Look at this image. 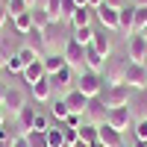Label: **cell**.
<instances>
[{
  "label": "cell",
  "mask_w": 147,
  "mask_h": 147,
  "mask_svg": "<svg viewBox=\"0 0 147 147\" xmlns=\"http://www.w3.org/2000/svg\"><path fill=\"white\" fill-rule=\"evenodd\" d=\"M27 3H30V9H32V6H35V0H27Z\"/></svg>",
  "instance_id": "cell-49"
},
{
  "label": "cell",
  "mask_w": 147,
  "mask_h": 147,
  "mask_svg": "<svg viewBox=\"0 0 147 147\" xmlns=\"http://www.w3.org/2000/svg\"><path fill=\"white\" fill-rule=\"evenodd\" d=\"M103 68H106V56H100V53H97L94 47L88 44V47H85V71L103 74Z\"/></svg>",
  "instance_id": "cell-18"
},
{
  "label": "cell",
  "mask_w": 147,
  "mask_h": 147,
  "mask_svg": "<svg viewBox=\"0 0 147 147\" xmlns=\"http://www.w3.org/2000/svg\"><path fill=\"white\" fill-rule=\"evenodd\" d=\"M106 115H109V106L100 100V97H91L88 100V109H85V118H88V124H106Z\"/></svg>",
  "instance_id": "cell-10"
},
{
  "label": "cell",
  "mask_w": 147,
  "mask_h": 147,
  "mask_svg": "<svg viewBox=\"0 0 147 147\" xmlns=\"http://www.w3.org/2000/svg\"><path fill=\"white\" fill-rule=\"evenodd\" d=\"M147 27V6H136V32Z\"/></svg>",
  "instance_id": "cell-36"
},
{
  "label": "cell",
  "mask_w": 147,
  "mask_h": 147,
  "mask_svg": "<svg viewBox=\"0 0 147 147\" xmlns=\"http://www.w3.org/2000/svg\"><path fill=\"white\" fill-rule=\"evenodd\" d=\"M35 112H38V109H35L32 103H27L18 112V118H15V124H18V136H32V124H35Z\"/></svg>",
  "instance_id": "cell-9"
},
{
  "label": "cell",
  "mask_w": 147,
  "mask_h": 147,
  "mask_svg": "<svg viewBox=\"0 0 147 147\" xmlns=\"http://www.w3.org/2000/svg\"><path fill=\"white\" fill-rule=\"evenodd\" d=\"M77 91H82L85 97H100L103 94V74H94V71H80V77H77V85H74Z\"/></svg>",
  "instance_id": "cell-1"
},
{
  "label": "cell",
  "mask_w": 147,
  "mask_h": 147,
  "mask_svg": "<svg viewBox=\"0 0 147 147\" xmlns=\"http://www.w3.org/2000/svg\"><path fill=\"white\" fill-rule=\"evenodd\" d=\"M18 56H21V62H24V65H32V62H38V59H41V56L35 53L32 47H27V44H24L21 50H18Z\"/></svg>",
  "instance_id": "cell-33"
},
{
  "label": "cell",
  "mask_w": 147,
  "mask_h": 147,
  "mask_svg": "<svg viewBox=\"0 0 147 147\" xmlns=\"http://www.w3.org/2000/svg\"><path fill=\"white\" fill-rule=\"evenodd\" d=\"M97 129H100V144H106V147H124V144H127V141H124V132L112 129L109 124H100Z\"/></svg>",
  "instance_id": "cell-14"
},
{
  "label": "cell",
  "mask_w": 147,
  "mask_h": 147,
  "mask_svg": "<svg viewBox=\"0 0 147 147\" xmlns=\"http://www.w3.org/2000/svg\"><path fill=\"white\" fill-rule=\"evenodd\" d=\"M65 103H68V112L85 115V109H88V97H85L82 91H77V88H71V91H65Z\"/></svg>",
  "instance_id": "cell-12"
},
{
  "label": "cell",
  "mask_w": 147,
  "mask_h": 147,
  "mask_svg": "<svg viewBox=\"0 0 147 147\" xmlns=\"http://www.w3.org/2000/svg\"><path fill=\"white\" fill-rule=\"evenodd\" d=\"M127 85L132 91H147V65L129 62V68H127Z\"/></svg>",
  "instance_id": "cell-7"
},
{
  "label": "cell",
  "mask_w": 147,
  "mask_h": 147,
  "mask_svg": "<svg viewBox=\"0 0 147 147\" xmlns=\"http://www.w3.org/2000/svg\"><path fill=\"white\" fill-rule=\"evenodd\" d=\"M47 129H50V121H47V115H44V112H35V124H32V132L44 136Z\"/></svg>",
  "instance_id": "cell-31"
},
{
  "label": "cell",
  "mask_w": 147,
  "mask_h": 147,
  "mask_svg": "<svg viewBox=\"0 0 147 147\" xmlns=\"http://www.w3.org/2000/svg\"><path fill=\"white\" fill-rule=\"evenodd\" d=\"M3 3H6V0H0V6H3Z\"/></svg>",
  "instance_id": "cell-52"
},
{
  "label": "cell",
  "mask_w": 147,
  "mask_h": 147,
  "mask_svg": "<svg viewBox=\"0 0 147 147\" xmlns=\"http://www.w3.org/2000/svg\"><path fill=\"white\" fill-rule=\"evenodd\" d=\"M6 88H9V85H3V82H0V106H3V97H6Z\"/></svg>",
  "instance_id": "cell-43"
},
{
  "label": "cell",
  "mask_w": 147,
  "mask_h": 147,
  "mask_svg": "<svg viewBox=\"0 0 147 147\" xmlns=\"http://www.w3.org/2000/svg\"><path fill=\"white\" fill-rule=\"evenodd\" d=\"M129 115H132V121H147V91H132Z\"/></svg>",
  "instance_id": "cell-13"
},
{
  "label": "cell",
  "mask_w": 147,
  "mask_h": 147,
  "mask_svg": "<svg viewBox=\"0 0 147 147\" xmlns=\"http://www.w3.org/2000/svg\"><path fill=\"white\" fill-rule=\"evenodd\" d=\"M12 27H15L21 35H27L30 30H32V12H24V15H18V18H12Z\"/></svg>",
  "instance_id": "cell-27"
},
{
  "label": "cell",
  "mask_w": 147,
  "mask_h": 147,
  "mask_svg": "<svg viewBox=\"0 0 147 147\" xmlns=\"http://www.w3.org/2000/svg\"><path fill=\"white\" fill-rule=\"evenodd\" d=\"M41 62H44L47 77H50V74H59L62 68H68V62H65V56H62V53H47V56H41Z\"/></svg>",
  "instance_id": "cell-20"
},
{
  "label": "cell",
  "mask_w": 147,
  "mask_h": 147,
  "mask_svg": "<svg viewBox=\"0 0 147 147\" xmlns=\"http://www.w3.org/2000/svg\"><path fill=\"white\" fill-rule=\"evenodd\" d=\"M74 3H77V6H88V0H74Z\"/></svg>",
  "instance_id": "cell-45"
},
{
  "label": "cell",
  "mask_w": 147,
  "mask_h": 147,
  "mask_svg": "<svg viewBox=\"0 0 147 147\" xmlns=\"http://www.w3.org/2000/svg\"><path fill=\"white\" fill-rule=\"evenodd\" d=\"M129 3H132V0H106V6H112V9H124Z\"/></svg>",
  "instance_id": "cell-40"
},
{
  "label": "cell",
  "mask_w": 147,
  "mask_h": 147,
  "mask_svg": "<svg viewBox=\"0 0 147 147\" xmlns=\"http://www.w3.org/2000/svg\"><path fill=\"white\" fill-rule=\"evenodd\" d=\"M94 147H106V144H100V141H97V144H94Z\"/></svg>",
  "instance_id": "cell-51"
},
{
  "label": "cell",
  "mask_w": 147,
  "mask_h": 147,
  "mask_svg": "<svg viewBox=\"0 0 147 147\" xmlns=\"http://www.w3.org/2000/svg\"><path fill=\"white\" fill-rule=\"evenodd\" d=\"M44 144H47V147H65V136H62V124H50V129L44 132Z\"/></svg>",
  "instance_id": "cell-23"
},
{
  "label": "cell",
  "mask_w": 147,
  "mask_h": 147,
  "mask_svg": "<svg viewBox=\"0 0 147 147\" xmlns=\"http://www.w3.org/2000/svg\"><path fill=\"white\" fill-rule=\"evenodd\" d=\"M30 12H32V27H35V30H47V27L53 24V18L47 15V9H41V6H32Z\"/></svg>",
  "instance_id": "cell-25"
},
{
  "label": "cell",
  "mask_w": 147,
  "mask_h": 147,
  "mask_svg": "<svg viewBox=\"0 0 147 147\" xmlns=\"http://www.w3.org/2000/svg\"><path fill=\"white\" fill-rule=\"evenodd\" d=\"M124 147H132V144H124Z\"/></svg>",
  "instance_id": "cell-53"
},
{
  "label": "cell",
  "mask_w": 147,
  "mask_h": 147,
  "mask_svg": "<svg viewBox=\"0 0 147 147\" xmlns=\"http://www.w3.org/2000/svg\"><path fill=\"white\" fill-rule=\"evenodd\" d=\"M62 56H65V62H68V68H71V71H85V47H82V44H77L74 38H68V41H65Z\"/></svg>",
  "instance_id": "cell-4"
},
{
  "label": "cell",
  "mask_w": 147,
  "mask_h": 147,
  "mask_svg": "<svg viewBox=\"0 0 147 147\" xmlns=\"http://www.w3.org/2000/svg\"><path fill=\"white\" fill-rule=\"evenodd\" d=\"M127 68H129V59H106V68H103V85H121L127 82Z\"/></svg>",
  "instance_id": "cell-3"
},
{
  "label": "cell",
  "mask_w": 147,
  "mask_h": 147,
  "mask_svg": "<svg viewBox=\"0 0 147 147\" xmlns=\"http://www.w3.org/2000/svg\"><path fill=\"white\" fill-rule=\"evenodd\" d=\"M103 3H106V0H88V9H100Z\"/></svg>",
  "instance_id": "cell-41"
},
{
  "label": "cell",
  "mask_w": 147,
  "mask_h": 147,
  "mask_svg": "<svg viewBox=\"0 0 147 147\" xmlns=\"http://www.w3.org/2000/svg\"><path fill=\"white\" fill-rule=\"evenodd\" d=\"M141 35H144V38H147V27H144V30H141Z\"/></svg>",
  "instance_id": "cell-50"
},
{
  "label": "cell",
  "mask_w": 147,
  "mask_h": 147,
  "mask_svg": "<svg viewBox=\"0 0 147 147\" xmlns=\"http://www.w3.org/2000/svg\"><path fill=\"white\" fill-rule=\"evenodd\" d=\"M59 6H62V0H47V6H44L47 15H50L53 21H59Z\"/></svg>",
  "instance_id": "cell-37"
},
{
  "label": "cell",
  "mask_w": 147,
  "mask_h": 147,
  "mask_svg": "<svg viewBox=\"0 0 147 147\" xmlns=\"http://www.w3.org/2000/svg\"><path fill=\"white\" fill-rule=\"evenodd\" d=\"M3 68L12 74V77H15V74H24V68H27V65L21 62V56H18V53H12V56H6V65H3Z\"/></svg>",
  "instance_id": "cell-30"
},
{
  "label": "cell",
  "mask_w": 147,
  "mask_h": 147,
  "mask_svg": "<svg viewBox=\"0 0 147 147\" xmlns=\"http://www.w3.org/2000/svg\"><path fill=\"white\" fill-rule=\"evenodd\" d=\"M9 147H32V141H30V136H15Z\"/></svg>",
  "instance_id": "cell-38"
},
{
  "label": "cell",
  "mask_w": 147,
  "mask_h": 147,
  "mask_svg": "<svg viewBox=\"0 0 147 147\" xmlns=\"http://www.w3.org/2000/svg\"><path fill=\"white\" fill-rule=\"evenodd\" d=\"M6 9H9V18H18L24 12H30V3L27 0H6Z\"/></svg>",
  "instance_id": "cell-29"
},
{
  "label": "cell",
  "mask_w": 147,
  "mask_h": 147,
  "mask_svg": "<svg viewBox=\"0 0 147 147\" xmlns=\"http://www.w3.org/2000/svg\"><path fill=\"white\" fill-rule=\"evenodd\" d=\"M24 82H30V85H35V82H41V80H47V71H44V62L38 59V62H32V65H27L24 68Z\"/></svg>",
  "instance_id": "cell-17"
},
{
  "label": "cell",
  "mask_w": 147,
  "mask_h": 147,
  "mask_svg": "<svg viewBox=\"0 0 147 147\" xmlns=\"http://www.w3.org/2000/svg\"><path fill=\"white\" fill-rule=\"evenodd\" d=\"M94 15H97V21H100V27L103 30H109V32H115L118 30V15H121V9H112V6H100V9H94Z\"/></svg>",
  "instance_id": "cell-11"
},
{
  "label": "cell",
  "mask_w": 147,
  "mask_h": 147,
  "mask_svg": "<svg viewBox=\"0 0 147 147\" xmlns=\"http://www.w3.org/2000/svg\"><path fill=\"white\" fill-rule=\"evenodd\" d=\"M132 141H147V121H136L132 124Z\"/></svg>",
  "instance_id": "cell-34"
},
{
  "label": "cell",
  "mask_w": 147,
  "mask_h": 147,
  "mask_svg": "<svg viewBox=\"0 0 147 147\" xmlns=\"http://www.w3.org/2000/svg\"><path fill=\"white\" fill-rule=\"evenodd\" d=\"M27 47H32L38 56H47V41H44V30H30L27 32Z\"/></svg>",
  "instance_id": "cell-19"
},
{
  "label": "cell",
  "mask_w": 147,
  "mask_h": 147,
  "mask_svg": "<svg viewBox=\"0 0 147 147\" xmlns=\"http://www.w3.org/2000/svg\"><path fill=\"white\" fill-rule=\"evenodd\" d=\"M3 124H6V109L0 106V129H3Z\"/></svg>",
  "instance_id": "cell-42"
},
{
  "label": "cell",
  "mask_w": 147,
  "mask_h": 147,
  "mask_svg": "<svg viewBox=\"0 0 147 147\" xmlns=\"http://www.w3.org/2000/svg\"><path fill=\"white\" fill-rule=\"evenodd\" d=\"M94 32H97V30L88 24V27H80V30H74V35H71V38L77 41V44H82V47H88V44L94 41Z\"/></svg>",
  "instance_id": "cell-26"
},
{
  "label": "cell",
  "mask_w": 147,
  "mask_h": 147,
  "mask_svg": "<svg viewBox=\"0 0 147 147\" xmlns=\"http://www.w3.org/2000/svg\"><path fill=\"white\" fill-rule=\"evenodd\" d=\"M91 47H94V50L100 53V56H106V59L112 56V35H109V30H103V27L97 30V32H94V41H91Z\"/></svg>",
  "instance_id": "cell-15"
},
{
  "label": "cell",
  "mask_w": 147,
  "mask_h": 147,
  "mask_svg": "<svg viewBox=\"0 0 147 147\" xmlns=\"http://www.w3.org/2000/svg\"><path fill=\"white\" fill-rule=\"evenodd\" d=\"M91 12H94V9H88V6H80V9L71 15V21H68V24H71L74 30H80V27H88V24H91Z\"/></svg>",
  "instance_id": "cell-24"
},
{
  "label": "cell",
  "mask_w": 147,
  "mask_h": 147,
  "mask_svg": "<svg viewBox=\"0 0 147 147\" xmlns=\"http://www.w3.org/2000/svg\"><path fill=\"white\" fill-rule=\"evenodd\" d=\"M47 80H50L53 91H56V88H68V91H71L74 85H77V80H74V71H71V68H62L59 74H50Z\"/></svg>",
  "instance_id": "cell-16"
},
{
  "label": "cell",
  "mask_w": 147,
  "mask_h": 147,
  "mask_svg": "<svg viewBox=\"0 0 147 147\" xmlns=\"http://www.w3.org/2000/svg\"><path fill=\"white\" fill-rule=\"evenodd\" d=\"M27 106V94H24L18 85H9L6 88V97H3V109L12 112V118H18V112Z\"/></svg>",
  "instance_id": "cell-8"
},
{
  "label": "cell",
  "mask_w": 147,
  "mask_h": 147,
  "mask_svg": "<svg viewBox=\"0 0 147 147\" xmlns=\"http://www.w3.org/2000/svg\"><path fill=\"white\" fill-rule=\"evenodd\" d=\"M32 88V100L35 103H47L53 97V85H50V80H41V82H35V85H30Z\"/></svg>",
  "instance_id": "cell-21"
},
{
  "label": "cell",
  "mask_w": 147,
  "mask_h": 147,
  "mask_svg": "<svg viewBox=\"0 0 147 147\" xmlns=\"http://www.w3.org/2000/svg\"><path fill=\"white\" fill-rule=\"evenodd\" d=\"M127 59L129 62H138V65H147V38L141 32L127 38Z\"/></svg>",
  "instance_id": "cell-5"
},
{
  "label": "cell",
  "mask_w": 147,
  "mask_h": 147,
  "mask_svg": "<svg viewBox=\"0 0 147 147\" xmlns=\"http://www.w3.org/2000/svg\"><path fill=\"white\" fill-rule=\"evenodd\" d=\"M80 141L88 144V147H94L97 141H100V129H97V124H88V121H85V124L80 127Z\"/></svg>",
  "instance_id": "cell-22"
},
{
  "label": "cell",
  "mask_w": 147,
  "mask_h": 147,
  "mask_svg": "<svg viewBox=\"0 0 147 147\" xmlns=\"http://www.w3.org/2000/svg\"><path fill=\"white\" fill-rule=\"evenodd\" d=\"M74 147H88V144H82V141H77V144H74Z\"/></svg>",
  "instance_id": "cell-48"
},
{
  "label": "cell",
  "mask_w": 147,
  "mask_h": 147,
  "mask_svg": "<svg viewBox=\"0 0 147 147\" xmlns=\"http://www.w3.org/2000/svg\"><path fill=\"white\" fill-rule=\"evenodd\" d=\"M100 100L109 106V109H121V106H129L132 100V88L127 82H121V85H106L103 94H100Z\"/></svg>",
  "instance_id": "cell-2"
},
{
  "label": "cell",
  "mask_w": 147,
  "mask_h": 147,
  "mask_svg": "<svg viewBox=\"0 0 147 147\" xmlns=\"http://www.w3.org/2000/svg\"><path fill=\"white\" fill-rule=\"evenodd\" d=\"M106 124L112 127V129H118V132H127L136 121H132V115H129V106H121V109H109Z\"/></svg>",
  "instance_id": "cell-6"
},
{
  "label": "cell",
  "mask_w": 147,
  "mask_h": 147,
  "mask_svg": "<svg viewBox=\"0 0 147 147\" xmlns=\"http://www.w3.org/2000/svg\"><path fill=\"white\" fill-rule=\"evenodd\" d=\"M35 6H41V9H44V6H47V0H35Z\"/></svg>",
  "instance_id": "cell-46"
},
{
  "label": "cell",
  "mask_w": 147,
  "mask_h": 147,
  "mask_svg": "<svg viewBox=\"0 0 147 147\" xmlns=\"http://www.w3.org/2000/svg\"><path fill=\"white\" fill-rule=\"evenodd\" d=\"M132 3H136V6H147V0H132Z\"/></svg>",
  "instance_id": "cell-47"
},
{
  "label": "cell",
  "mask_w": 147,
  "mask_h": 147,
  "mask_svg": "<svg viewBox=\"0 0 147 147\" xmlns=\"http://www.w3.org/2000/svg\"><path fill=\"white\" fill-rule=\"evenodd\" d=\"M62 136H65V147H74V144L80 141V129H71V127L62 124Z\"/></svg>",
  "instance_id": "cell-35"
},
{
  "label": "cell",
  "mask_w": 147,
  "mask_h": 147,
  "mask_svg": "<svg viewBox=\"0 0 147 147\" xmlns=\"http://www.w3.org/2000/svg\"><path fill=\"white\" fill-rule=\"evenodd\" d=\"M50 115L59 121V124H65V118L71 115V112H68V103H65V97H62V100H53V106H50Z\"/></svg>",
  "instance_id": "cell-28"
},
{
  "label": "cell",
  "mask_w": 147,
  "mask_h": 147,
  "mask_svg": "<svg viewBox=\"0 0 147 147\" xmlns=\"http://www.w3.org/2000/svg\"><path fill=\"white\" fill-rule=\"evenodd\" d=\"M9 21H12V18H9V9H6V3H3V6H0V30H3Z\"/></svg>",
  "instance_id": "cell-39"
},
{
  "label": "cell",
  "mask_w": 147,
  "mask_h": 147,
  "mask_svg": "<svg viewBox=\"0 0 147 147\" xmlns=\"http://www.w3.org/2000/svg\"><path fill=\"white\" fill-rule=\"evenodd\" d=\"M132 147H147V141H132Z\"/></svg>",
  "instance_id": "cell-44"
},
{
  "label": "cell",
  "mask_w": 147,
  "mask_h": 147,
  "mask_svg": "<svg viewBox=\"0 0 147 147\" xmlns=\"http://www.w3.org/2000/svg\"><path fill=\"white\" fill-rule=\"evenodd\" d=\"M80 6L74 3V0H62V6H59V21H71V15L77 12Z\"/></svg>",
  "instance_id": "cell-32"
}]
</instances>
